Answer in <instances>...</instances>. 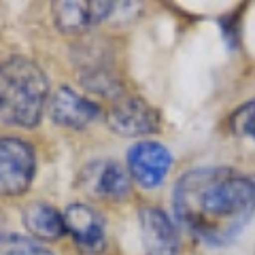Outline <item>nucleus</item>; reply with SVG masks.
<instances>
[{"label": "nucleus", "mask_w": 255, "mask_h": 255, "mask_svg": "<svg viewBox=\"0 0 255 255\" xmlns=\"http://www.w3.org/2000/svg\"><path fill=\"white\" fill-rule=\"evenodd\" d=\"M109 128L124 138L151 136L162 130V115L145 98L122 94L107 113Z\"/></svg>", "instance_id": "4"}, {"label": "nucleus", "mask_w": 255, "mask_h": 255, "mask_svg": "<svg viewBox=\"0 0 255 255\" xmlns=\"http://www.w3.org/2000/svg\"><path fill=\"white\" fill-rule=\"evenodd\" d=\"M179 223L198 241L223 247L236 241L255 215V181L226 166L183 172L172 194Z\"/></svg>", "instance_id": "1"}, {"label": "nucleus", "mask_w": 255, "mask_h": 255, "mask_svg": "<svg viewBox=\"0 0 255 255\" xmlns=\"http://www.w3.org/2000/svg\"><path fill=\"white\" fill-rule=\"evenodd\" d=\"M36 155L30 142L15 136H0V196L17 198L34 181Z\"/></svg>", "instance_id": "3"}, {"label": "nucleus", "mask_w": 255, "mask_h": 255, "mask_svg": "<svg viewBox=\"0 0 255 255\" xmlns=\"http://www.w3.org/2000/svg\"><path fill=\"white\" fill-rule=\"evenodd\" d=\"M115 11V2H55L53 17L55 26L66 34H83V32L96 28L98 23L109 19Z\"/></svg>", "instance_id": "10"}, {"label": "nucleus", "mask_w": 255, "mask_h": 255, "mask_svg": "<svg viewBox=\"0 0 255 255\" xmlns=\"http://www.w3.org/2000/svg\"><path fill=\"white\" fill-rule=\"evenodd\" d=\"M230 130L238 136H249L255 140V98L245 102L230 115Z\"/></svg>", "instance_id": "13"}, {"label": "nucleus", "mask_w": 255, "mask_h": 255, "mask_svg": "<svg viewBox=\"0 0 255 255\" xmlns=\"http://www.w3.org/2000/svg\"><path fill=\"white\" fill-rule=\"evenodd\" d=\"M128 174L142 189H155L164 183L172 168V153L157 140H140L126 153Z\"/></svg>", "instance_id": "6"}, {"label": "nucleus", "mask_w": 255, "mask_h": 255, "mask_svg": "<svg viewBox=\"0 0 255 255\" xmlns=\"http://www.w3.org/2000/svg\"><path fill=\"white\" fill-rule=\"evenodd\" d=\"M79 187L96 200L122 202L130 196V174L115 159H96L79 174Z\"/></svg>", "instance_id": "5"}, {"label": "nucleus", "mask_w": 255, "mask_h": 255, "mask_svg": "<svg viewBox=\"0 0 255 255\" xmlns=\"http://www.w3.org/2000/svg\"><path fill=\"white\" fill-rule=\"evenodd\" d=\"M49 98V79L34 60L23 55L0 58V122L34 128Z\"/></svg>", "instance_id": "2"}, {"label": "nucleus", "mask_w": 255, "mask_h": 255, "mask_svg": "<svg viewBox=\"0 0 255 255\" xmlns=\"http://www.w3.org/2000/svg\"><path fill=\"white\" fill-rule=\"evenodd\" d=\"M145 255H179L181 236L170 215L159 206H142L138 213Z\"/></svg>", "instance_id": "7"}, {"label": "nucleus", "mask_w": 255, "mask_h": 255, "mask_svg": "<svg viewBox=\"0 0 255 255\" xmlns=\"http://www.w3.org/2000/svg\"><path fill=\"white\" fill-rule=\"evenodd\" d=\"M21 221L36 241H58L60 236L66 234L64 215L47 202L28 204L21 213Z\"/></svg>", "instance_id": "11"}, {"label": "nucleus", "mask_w": 255, "mask_h": 255, "mask_svg": "<svg viewBox=\"0 0 255 255\" xmlns=\"http://www.w3.org/2000/svg\"><path fill=\"white\" fill-rule=\"evenodd\" d=\"M49 113L53 124L68 128V130H83L100 115V107L94 100L77 94L73 87L64 85L51 96Z\"/></svg>", "instance_id": "9"}, {"label": "nucleus", "mask_w": 255, "mask_h": 255, "mask_svg": "<svg viewBox=\"0 0 255 255\" xmlns=\"http://www.w3.org/2000/svg\"><path fill=\"white\" fill-rule=\"evenodd\" d=\"M0 255H53L41 241L23 234H0Z\"/></svg>", "instance_id": "12"}, {"label": "nucleus", "mask_w": 255, "mask_h": 255, "mask_svg": "<svg viewBox=\"0 0 255 255\" xmlns=\"http://www.w3.org/2000/svg\"><path fill=\"white\" fill-rule=\"evenodd\" d=\"M64 215V226L66 232L73 236L75 245L85 253H102L107 247V232L102 215L87 204H70L66 206Z\"/></svg>", "instance_id": "8"}, {"label": "nucleus", "mask_w": 255, "mask_h": 255, "mask_svg": "<svg viewBox=\"0 0 255 255\" xmlns=\"http://www.w3.org/2000/svg\"><path fill=\"white\" fill-rule=\"evenodd\" d=\"M241 17H243V11H236V13L226 15V17L219 19L221 32L228 41V47H232V49L238 47V43H241Z\"/></svg>", "instance_id": "14"}]
</instances>
